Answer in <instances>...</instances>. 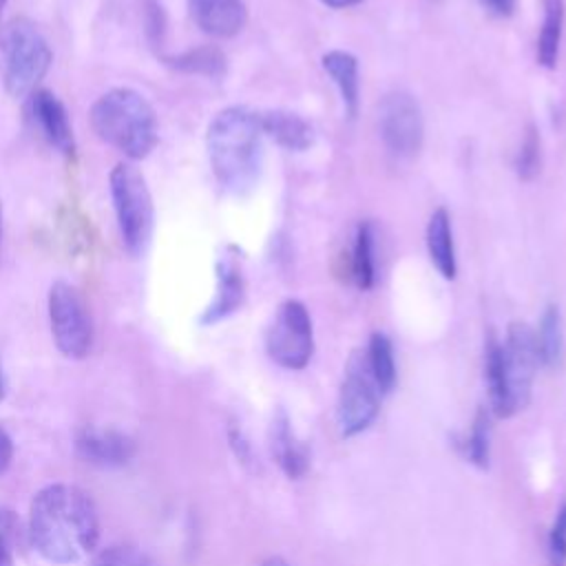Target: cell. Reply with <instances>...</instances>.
I'll use <instances>...</instances> for the list:
<instances>
[{
    "instance_id": "4dcf8cb0",
    "label": "cell",
    "mask_w": 566,
    "mask_h": 566,
    "mask_svg": "<svg viewBox=\"0 0 566 566\" xmlns=\"http://www.w3.org/2000/svg\"><path fill=\"white\" fill-rule=\"evenodd\" d=\"M13 458V440L4 427H0V475L9 469Z\"/></svg>"
},
{
    "instance_id": "8992f818",
    "label": "cell",
    "mask_w": 566,
    "mask_h": 566,
    "mask_svg": "<svg viewBox=\"0 0 566 566\" xmlns=\"http://www.w3.org/2000/svg\"><path fill=\"white\" fill-rule=\"evenodd\" d=\"M46 310L55 347L66 358H84L93 347V321L82 292L66 281H55L49 290Z\"/></svg>"
},
{
    "instance_id": "7c38bea8",
    "label": "cell",
    "mask_w": 566,
    "mask_h": 566,
    "mask_svg": "<svg viewBox=\"0 0 566 566\" xmlns=\"http://www.w3.org/2000/svg\"><path fill=\"white\" fill-rule=\"evenodd\" d=\"M195 24L212 38L237 35L248 20L245 0H186Z\"/></svg>"
},
{
    "instance_id": "f1b7e54d",
    "label": "cell",
    "mask_w": 566,
    "mask_h": 566,
    "mask_svg": "<svg viewBox=\"0 0 566 566\" xmlns=\"http://www.w3.org/2000/svg\"><path fill=\"white\" fill-rule=\"evenodd\" d=\"M551 566H566V502L559 506L548 535Z\"/></svg>"
},
{
    "instance_id": "1f68e13d",
    "label": "cell",
    "mask_w": 566,
    "mask_h": 566,
    "mask_svg": "<svg viewBox=\"0 0 566 566\" xmlns=\"http://www.w3.org/2000/svg\"><path fill=\"white\" fill-rule=\"evenodd\" d=\"M484 4L495 13V15H511L515 11V0H484Z\"/></svg>"
},
{
    "instance_id": "ac0fdd59",
    "label": "cell",
    "mask_w": 566,
    "mask_h": 566,
    "mask_svg": "<svg viewBox=\"0 0 566 566\" xmlns=\"http://www.w3.org/2000/svg\"><path fill=\"white\" fill-rule=\"evenodd\" d=\"M323 69L336 84L345 111L349 117H356L358 111V60L347 51H327L323 55Z\"/></svg>"
},
{
    "instance_id": "d6a6232c",
    "label": "cell",
    "mask_w": 566,
    "mask_h": 566,
    "mask_svg": "<svg viewBox=\"0 0 566 566\" xmlns=\"http://www.w3.org/2000/svg\"><path fill=\"white\" fill-rule=\"evenodd\" d=\"M325 7H332V9H347V7H354L363 0H321Z\"/></svg>"
},
{
    "instance_id": "d590c367",
    "label": "cell",
    "mask_w": 566,
    "mask_h": 566,
    "mask_svg": "<svg viewBox=\"0 0 566 566\" xmlns=\"http://www.w3.org/2000/svg\"><path fill=\"white\" fill-rule=\"evenodd\" d=\"M7 2H9V0H0V18H2V11H4V7H7Z\"/></svg>"
},
{
    "instance_id": "7402d4cb",
    "label": "cell",
    "mask_w": 566,
    "mask_h": 566,
    "mask_svg": "<svg viewBox=\"0 0 566 566\" xmlns=\"http://www.w3.org/2000/svg\"><path fill=\"white\" fill-rule=\"evenodd\" d=\"M166 64L184 73L208 75V77H219L226 73V55L217 46L188 49L184 53L166 57Z\"/></svg>"
},
{
    "instance_id": "6da1fadb",
    "label": "cell",
    "mask_w": 566,
    "mask_h": 566,
    "mask_svg": "<svg viewBox=\"0 0 566 566\" xmlns=\"http://www.w3.org/2000/svg\"><path fill=\"white\" fill-rule=\"evenodd\" d=\"M29 544L53 564H71L95 551L99 517L86 491L73 484L40 489L29 506Z\"/></svg>"
},
{
    "instance_id": "4fadbf2b",
    "label": "cell",
    "mask_w": 566,
    "mask_h": 566,
    "mask_svg": "<svg viewBox=\"0 0 566 566\" xmlns=\"http://www.w3.org/2000/svg\"><path fill=\"white\" fill-rule=\"evenodd\" d=\"M31 111L40 133L53 148L62 153H71L75 148L69 113L51 91L38 88L35 93H31Z\"/></svg>"
},
{
    "instance_id": "9c48e42d",
    "label": "cell",
    "mask_w": 566,
    "mask_h": 566,
    "mask_svg": "<svg viewBox=\"0 0 566 566\" xmlns=\"http://www.w3.org/2000/svg\"><path fill=\"white\" fill-rule=\"evenodd\" d=\"M537 365L539 356L535 345V332L522 321L511 323L502 343V371L513 413L526 407Z\"/></svg>"
},
{
    "instance_id": "d4e9b609",
    "label": "cell",
    "mask_w": 566,
    "mask_h": 566,
    "mask_svg": "<svg viewBox=\"0 0 566 566\" xmlns=\"http://www.w3.org/2000/svg\"><path fill=\"white\" fill-rule=\"evenodd\" d=\"M88 566H155V562L133 544H111L97 551Z\"/></svg>"
},
{
    "instance_id": "277c9868",
    "label": "cell",
    "mask_w": 566,
    "mask_h": 566,
    "mask_svg": "<svg viewBox=\"0 0 566 566\" xmlns=\"http://www.w3.org/2000/svg\"><path fill=\"white\" fill-rule=\"evenodd\" d=\"M51 62L49 40L29 18H13L0 29V71L11 97L35 93Z\"/></svg>"
},
{
    "instance_id": "4316f807",
    "label": "cell",
    "mask_w": 566,
    "mask_h": 566,
    "mask_svg": "<svg viewBox=\"0 0 566 566\" xmlns=\"http://www.w3.org/2000/svg\"><path fill=\"white\" fill-rule=\"evenodd\" d=\"M467 458L480 467V469H486L489 467V418H486V411L480 409L475 413V420H473V427H471V433L467 438Z\"/></svg>"
},
{
    "instance_id": "8fae6325",
    "label": "cell",
    "mask_w": 566,
    "mask_h": 566,
    "mask_svg": "<svg viewBox=\"0 0 566 566\" xmlns=\"http://www.w3.org/2000/svg\"><path fill=\"white\" fill-rule=\"evenodd\" d=\"M75 451L84 462L93 467L115 469L128 464L137 447L135 440L119 429L86 424L75 436Z\"/></svg>"
},
{
    "instance_id": "ba28073f",
    "label": "cell",
    "mask_w": 566,
    "mask_h": 566,
    "mask_svg": "<svg viewBox=\"0 0 566 566\" xmlns=\"http://www.w3.org/2000/svg\"><path fill=\"white\" fill-rule=\"evenodd\" d=\"M380 409V389L374 382L365 354L354 352L338 391L336 418L343 436H356L365 431Z\"/></svg>"
},
{
    "instance_id": "603a6c76",
    "label": "cell",
    "mask_w": 566,
    "mask_h": 566,
    "mask_svg": "<svg viewBox=\"0 0 566 566\" xmlns=\"http://www.w3.org/2000/svg\"><path fill=\"white\" fill-rule=\"evenodd\" d=\"M535 345H537V356L539 365L544 367H555L562 358V347H564V336H562V318L559 310L555 305H548L539 318V327L535 332Z\"/></svg>"
},
{
    "instance_id": "52a82bcc",
    "label": "cell",
    "mask_w": 566,
    "mask_h": 566,
    "mask_svg": "<svg viewBox=\"0 0 566 566\" xmlns=\"http://www.w3.org/2000/svg\"><path fill=\"white\" fill-rule=\"evenodd\" d=\"M265 349L268 356L285 369H303L310 363L314 334L310 312L301 301L287 298L279 305L265 334Z\"/></svg>"
},
{
    "instance_id": "836d02e7",
    "label": "cell",
    "mask_w": 566,
    "mask_h": 566,
    "mask_svg": "<svg viewBox=\"0 0 566 566\" xmlns=\"http://www.w3.org/2000/svg\"><path fill=\"white\" fill-rule=\"evenodd\" d=\"M7 394V378H4V369H2V360H0V402Z\"/></svg>"
},
{
    "instance_id": "e0dca14e",
    "label": "cell",
    "mask_w": 566,
    "mask_h": 566,
    "mask_svg": "<svg viewBox=\"0 0 566 566\" xmlns=\"http://www.w3.org/2000/svg\"><path fill=\"white\" fill-rule=\"evenodd\" d=\"M427 252L436 270L444 279H455L458 265H455V248H453V232H451V219L444 208H436L427 223Z\"/></svg>"
},
{
    "instance_id": "f546056e",
    "label": "cell",
    "mask_w": 566,
    "mask_h": 566,
    "mask_svg": "<svg viewBox=\"0 0 566 566\" xmlns=\"http://www.w3.org/2000/svg\"><path fill=\"white\" fill-rule=\"evenodd\" d=\"M146 24H148V35L153 42L161 40V31H164V11L161 7L157 4V0H148V18H146Z\"/></svg>"
},
{
    "instance_id": "ffe728a7",
    "label": "cell",
    "mask_w": 566,
    "mask_h": 566,
    "mask_svg": "<svg viewBox=\"0 0 566 566\" xmlns=\"http://www.w3.org/2000/svg\"><path fill=\"white\" fill-rule=\"evenodd\" d=\"M564 0H544V18L537 35V62L546 69L557 64L562 29H564Z\"/></svg>"
},
{
    "instance_id": "30bf717a",
    "label": "cell",
    "mask_w": 566,
    "mask_h": 566,
    "mask_svg": "<svg viewBox=\"0 0 566 566\" xmlns=\"http://www.w3.org/2000/svg\"><path fill=\"white\" fill-rule=\"evenodd\" d=\"M378 128L385 146L400 157H411L420 150L424 137L422 111L413 95L394 91L385 95L378 108Z\"/></svg>"
},
{
    "instance_id": "e575fe53",
    "label": "cell",
    "mask_w": 566,
    "mask_h": 566,
    "mask_svg": "<svg viewBox=\"0 0 566 566\" xmlns=\"http://www.w3.org/2000/svg\"><path fill=\"white\" fill-rule=\"evenodd\" d=\"M0 243H2V206H0Z\"/></svg>"
},
{
    "instance_id": "3957f363",
    "label": "cell",
    "mask_w": 566,
    "mask_h": 566,
    "mask_svg": "<svg viewBox=\"0 0 566 566\" xmlns=\"http://www.w3.org/2000/svg\"><path fill=\"white\" fill-rule=\"evenodd\" d=\"M88 117L95 135L130 161L148 157L157 146L159 126L155 108L133 88L115 86L102 93L93 102Z\"/></svg>"
},
{
    "instance_id": "484cf974",
    "label": "cell",
    "mask_w": 566,
    "mask_h": 566,
    "mask_svg": "<svg viewBox=\"0 0 566 566\" xmlns=\"http://www.w3.org/2000/svg\"><path fill=\"white\" fill-rule=\"evenodd\" d=\"M27 537V528L22 526L15 511L0 506V566H13V551Z\"/></svg>"
},
{
    "instance_id": "5bb4252c",
    "label": "cell",
    "mask_w": 566,
    "mask_h": 566,
    "mask_svg": "<svg viewBox=\"0 0 566 566\" xmlns=\"http://www.w3.org/2000/svg\"><path fill=\"white\" fill-rule=\"evenodd\" d=\"M245 296V285L241 276V268L237 263V256L223 254L217 261V294L212 303L206 307L201 314L203 325H212L237 312L243 303Z\"/></svg>"
},
{
    "instance_id": "2e32d148",
    "label": "cell",
    "mask_w": 566,
    "mask_h": 566,
    "mask_svg": "<svg viewBox=\"0 0 566 566\" xmlns=\"http://www.w3.org/2000/svg\"><path fill=\"white\" fill-rule=\"evenodd\" d=\"M270 449L279 467L287 478H301L307 471V451L294 438L290 429V420L283 411H279L270 427Z\"/></svg>"
},
{
    "instance_id": "cb8c5ba5",
    "label": "cell",
    "mask_w": 566,
    "mask_h": 566,
    "mask_svg": "<svg viewBox=\"0 0 566 566\" xmlns=\"http://www.w3.org/2000/svg\"><path fill=\"white\" fill-rule=\"evenodd\" d=\"M352 279L356 287L369 290L374 285V259H371V226L360 223L356 230V241L352 250Z\"/></svg>"
},
{
    "instance_id": "83f0119b",
    "label": "cell",
    "mask_w": 566,
    "mask_h": 566,
    "mask_svg": "<svg viewBox=\"0 0 566 566\" xmlns=\"http://www.w3.org/2000/svg\"><path fill=\"white\" fill-rule=\"evenodd\" d=\"M515 168H517V175L526 181L533 179L539 172V137H537V130L533 126L526 130V137L520 146Z\"/></svg>"
},
{
    "instance_id": "44dd1931",
    "label": "cell",
    "mask_w": 566,
    "mask_h": 566,
    "mask_svg": "<svg viewBox=\"0 0 566 566\" xmlns=\"http://www.w3.org/2000/svg\"><path fill=\"white\" fill-rule=\"evenodd\" d=\"M365 360L380 394H389L396 385V360H394L391 340L382 332H374L369 336Z\"/></svg>"
},
{
    "instance_id": "5b68a950",
    "label": "cell",
    "mask_w": 566,
    "mask_h": 566,
    "mask_svg": "<svg viewBox=\"0 0 566 566\" xmlns=\"http://www.w3.org/2000/svg\"><path fill=\"white\" fill-rule=\"evenodd\" d=\"M111 197L124 248L137 256L146 250L153 232V197L146 177L128 161H119L111 175Z\"/></svg>"
},
{
    "instance_id": "9a60e30c",
    "label": "cell",
    "mask_w": 566,
    "mask_h": 566,
    "mask_svg": "<svg viewBox=\"0 0 566 566\" xmlns=\"http://www.w3.org/2000/svg\"><path fill=\"white\" fill-rule=\"evenodd\" d=\"M263 135L272 137L279 146L287 150H305L314 142V130L310 122L290 111H265L259 115Z\"/></svg>"
},
{
    "instance_id": "d6986e66",
    "label": "cell",
    "mask_w": 566,
    "mask_h": 566,
    "mask_svg": "<svg viewBox=\"0 0 566 566\" xmlns=\"http://www.w3.org/2000/svg\"><path fill=\"white\" fill-rule=\"evenodd\" d=\"M484 380H486L493 413L500 418L513 416L509 405L504 371H502V343L493 332L486 336V345H484Z\"/></svg>"
},
{
    "instance_id": "7a4b0ae2",
    "label": "cell",
    "mask_w": 566,
    "mask_h": 566,
    "mask_svg": "<svg viewBox=\"0 0 566 566\" xmlns=\"http://www.w3.org/2000/svg\"><path fill=\"white\" fill-rule=\"evenodd\" d=\"M261 119L245 106H228L214 115L206 133L210 168L217 181L241 192L250 188L261 168Z\"/></svg>"
}]
</instances>
